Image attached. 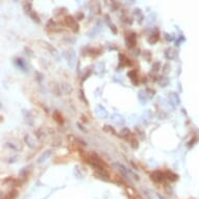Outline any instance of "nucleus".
I'll return each instance as SVG.
<instances>
[{"mask_svg":"<svg viewBox=\"0 0 199 199\" xmlns=\"http://www.w3.org/2000/svg\"><path fill=\"white\" fill-rule=\"evenodd\" d=\"M126 192H127V194L129 195V198H130V199H142L140 196H139V194L137 193L133 189L129 188V187L126 188Z\"/></svg>","mask_w":199,"mask_h":199,"instance_id":"nucleus-1","label":"nucleus"}]
</instances>
